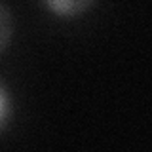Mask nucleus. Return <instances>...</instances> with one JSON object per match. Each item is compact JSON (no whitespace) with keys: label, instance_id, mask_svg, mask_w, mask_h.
Segmentation results:
<instances>
[{"label":"nucleus","instance_id":"obj_1","mask_svg":"<svg viewBox=\"0 0 152 152\" xmlns=\"http://www.w3.org/2000/svg\"><path fill=\"white\" fill-rule=\"evenodd\" d=\"M40 2L59 17H78L88 12L97 0H40Z\"/></svg>","mask_w":152,"mask_h":152},{"label":"nucleus","instance_id":"obj_2","mask_svg":"<svg viewBox=\"0 0 152 152\" xmlns=\"http://www.w3.org/2000/svg\"><path fill=\"white\" fill-rule=\"evenodd\" d=\"M13 31H15V19L10 6L4 0H0V53L10 46L13 38Z\"/></svg>","mask_w":152,"mask_h":152},{"label":"nucleus","instance_id":"obj_3","mask_svg":"<svg viewBox=\"0 0 152 152\" xmlns=\"http://www.w3.org/2000/svg\"><path fill=\"white\" fill-rule=\"evenodd\" d=\"M12 116V93H10L6 82L0 78V131L6 127Z\"/></svg>","mask_w":152,"mask_h":152}]
</instances>
